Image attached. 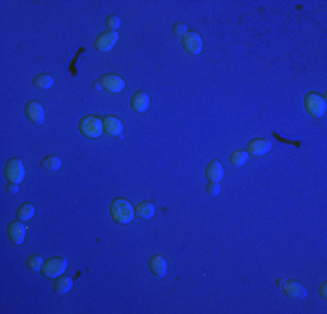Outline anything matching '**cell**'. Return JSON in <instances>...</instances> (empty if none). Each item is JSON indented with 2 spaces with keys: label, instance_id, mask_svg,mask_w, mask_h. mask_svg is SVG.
Returning a JSON list of instances; mask_svg holds the SVG:
<instances>
[{
  "label": "cell",
  "instance_id": "1",
  "mask_svg": "<svg viewBox=\"0 0 327 314\" xmlns=\"http://www.w3.org/2000/svg\"><path fill=\"white\" fill-rule=\"evenodd\" d=\"M112 215L117 222L124 223L125 225V223L133 222L136 211H134V208L131 206V203H129L127 199H124V197H117V199H113V203H112Z\"/></svg>",
  "mask_w": 327,
  "mask_h": 314
},
{
  "label": "cell",
  "instance_id": "2",
  "mask_svg": "<svg viewBox=\"0 0 327 314\" xmlns=\"http://www.w3.org/2000/svg\"><path fill=\"white\" fill-rule=\"evenodd\" d=\"M79 128L87 138H100L101 133L104 131L103 121L94 117V115H87V117H84L82 121H80Z\"/></svg>",
  "mask_w": 327,
  "mask_h": 314
},
{
  "label": "cell",
  "instance_id": "3",
  "mask_svg": "<svg viewBox=\"0 0 327 314\" xmlns=\"http://www.w3.org/2000/svg\"><path fill=\"white\" fill-rule=\"evenodd\" d=\"M305 107H307L308 113L313 117H322L326 113V100L317 92H308L305 98Z\"/></svg>",
  "mask_w": 327,
  "mask_h": 314
},
{
  "label": "cell",
  "instance_id": "4",
  "mask_svg": "<svg viewBox=\"0 0 327 314\" xmlns=\"http://www.w3.org/2000/svg\"><path fill=\"white\" fill-rule=\"evenodd\" d=\"M5 176L9 184H21L25 180V164L19 159H11L5 164Z\"/></svg>",
  "mask_w": 327,
  "mask_h": 314
},
{
  "label": "cell",
  "instance_id": "5",
  "mask_svg": "<svg viewBox=\"0 0 327 314\" xmlns=\"http://www.w3.org/2000/svg\"><path fill=\"white\" fill-rule=\"evenodd\" d=\"M67 267H68L67 260L56 257V259H49V260L44 262L42 272H44V276H47V277H58V276H61L63 272L67 271Z\"/></svg>",
  "mask_w": 327,
  "mask_h": 314
},
{
  "label": "cell",
  "instance_id": "6",
  "mask_svg": "<svg viewBox=\"0 0 327 314\" xmlns=\"http://www.w3.org/2000/svg\"><path fill=\"white\" fill-rule=\"evenodd\" d=\"M183 46H185V49L190 53V55H200V51H202V38H200V35L197 34V32H193V30H188L187 34H185V37H183Z\"/></svg>",
  "mask_w": 327,
  "mask_h": 314
},
{
  "label": "cell",
  "instance_id": "7",
  "mask_svg": "<svg viewBox=\"0 0 327 314\" xmlns=\"http://www.w3.org/2000/svg\"><path fill=\"white\" fill-rule=\"evenodd\" d=\"M7 234H9V238H11V241H13L14 244H21L23 241H25V238H26L25 223L21 222V220H19V222H11V223H9Z\"/></svg>",
  "mask_w": 327,
  "mask_h": 314
},
{
  "label": "cell",
  "instance_id": "8",
  "mask_svg": "<svg viewBox=\"0 0 327 314\" xmlns=\"http://www.w3.org/2000/svg\"><path fill=\"white\" fill-rule=\"evenodd\" d=\"M101 86L110 92H122L125 89V82L119 75H104L101 79Z\"/></svg>",
  "mask_w": 327,
  "mask_h": 314
},
{
  "label": "cell",
  "instance_id": "9",
  "mask_svg": "<svg viewBox=\"0 0 327 314\" xmlns=\"http://www.w3.org/2000/svg\"><path fill=\"white\" fill-rule=\"evenodd\" d=\"M117 40H119V34H117V32H106V34L98 37V40H96V49L106 53V51L113 49Z\"/></svg>",
  "mask_w": 327,
  "mask_h": 314
},
{
  "label": "cell",
  "instance_id": "10",
  "mask_svg": "<svg viewBox=\"0 0 327 314\" xmlns=\"http://www.w3.org/2000/svg\"><path fill=\"white\" fill-rule=\"evenodd\" d=\"M26 115L35 124H42V122L46 121V113H44V109H42V105L38 101H30L26 105Z\"/></svg>",
  "mask_w": 327,
  "mask_h": 314
},
{
  "label": "cell",
  "instance_id": "11",
  "mask_svg": "<svg viewBox=\"0 0 327 314\" xmlns=\"http://www.w3.org/2000/svg\"><path fill=\"white\" fill-rule=\"evenodd\" d=\"M103 128L110 136H120L122 131H124V126H122V121H119L113 115H106L103 119Z\"/></svg>",
  "mask_w": 327,
  "mask_h": 314
},
{
  "label": "cell",
  "instance_id": "12",
  "mask_svg": "<svg viewBox=\"0 0 327 314\" xmlns=\"http://www.w3.org/2000/svg\"><path fill=\"white\" fill-rule=\"evenodd\" d=\"M280 285H282V288H284V292L289 293L291 297H294V298L307 297V290L303 288L298 281H286V283H280Z\"/></svg>",
  "mask_w": 327,
  "mask_h": 314
},
{
  "label": "cell",
  "instance_id": "13",
  "mask_svg": "<svg viewBox=\"0 0 327 314\" xmlns=\"http://www.w3.org/2000/svg\"><path fill=\"white\" fill-rule=\"evenodd\" d=\"M150 269H152V272H154L155 276L164 277L167 274V262L164 260V257L155 255L154 259L150 260Z\"/></svg>",
  "mask_w": 327,
  "mask_h": 314
},
{
  "label": "cell",
  "instance_id": "14",
  "mask_svg": "<svg viewBox=\"0 0 327 314\" xmlns=\"http://www.w3.org/2000/svg\"><path fill=\"white\" fill-rule=\"evenodd\" d=\"M134 112H146L150 107V98L146 92H136L133 96V103H131Z\"/></svg>",
  "mask_w": 327,
  "mask_h": 314
},
{
  "label": "cell",
  "instance_id": "15",
  "mask_svg": "<svg viewBox=\"0 0 327 314\" xmlns=\"http://www.w3.org/2000/svg\"><path fill=\"white\" fill-rule=\"evenodd\" d=\"M247 150L253 155H265L270 150V142L268 140H253L249 143Z\"/></svg>",
  "mask_w": 327,
  "mask_h": 314
},
{
  "label": "cell",
  "instance_id": "16",
  "mask_svg": "<svg viewBox=\"0 0 327 314\" xmlns=\"http://www.w3.org/2000/svg\"><path fill=\"white\" fill-rule=\"evenodd\" d=\"M207 178L211 182H221L223 178V166H221L220 161H212L207 166Z\"/></svg>",
  "mask_w": 327,
  "mask_h": 314
},
{
  "label": "cell",
  "instance_id": "17",
  "mask_svg": "<svg viewBox=\"0 0 327 314\" xmlns=\"http://www.w3.org/2000/svg\"><path fill=\"white\" fill-rule=\"evenodd\" d=\"M136 215L141 218H152L155 215V206L152 203H141L136 208Z\"/></svg>",
  "mask_w": 327,
  "mask_h": 314
},
{
  "label": "cell",
  "instance_id": "18",
  "mask_svg": "<svg viewBox=\"0 0 327 314\" xmlns=\"http://www.w3.org/2000/svg\"><path fill=\"white\" fill-rule=\"evenodd\" d=\"M34 213H35V208L32 204H28V203H25V204H21L19 208H17V218H19L21 222L30 220V218L34 217Z\"/></svg>",
  "mask_w": 327,
  "mask_h": 314
},
{
  "label": "cell",
  "instance_id": "19",
  "mask_svg": "<svg viewBox=\"0 0 327 314\" xmlns=\"http://www.w3.org/2000/svg\"><path fill=\"white\" fill-rule=\"evenodd\" d=\"M71 286H73V279H71V277H59V279L54 283V290H56V293L70 292Z\"/></svg>",
  "mask_w": 327,
  "mask_h": 314
},
{
  "label": "cell",
  "instance_id": "20",
  "mask_svg": "<svg viewBox=\"0 0 327 314\" xmlns=\"http://www.w3.org/2000/svg\"><path fill=\"white\" fill-rule=\"evenodd\" d=\"M42 167H46L49 171H58L61 167V159L56 157V155H47L46 159L42 161Z\"/></svg>",
  "mask_w": 327,
  "mask_h": 314
},
{
  "label": "cell",
  "instance_id": "21",
  "mask_svg": "<svg viewBox=\"0 0 327 314\" xmlns=\"http://www.w3.org/2000/svg\"><path fill=\"white\" fill-rule=\"evenodd\" d=\"M245 161H247V152H244V150H237V152H233V154L230 155V164H232V166H235V167L244 166Z\"/></svg>",
  "mask_w": 327,
  "mask_h": 314
},
{
  "label": "cell",
  "instance_id": "22",
  "mask_svg": "<svg viewBox=\"0 0 327 314\" xmlns=\"http://www.w3.org/2000/svg\"><path fill=\"white\" fill-rule=\"evenodd\" d=\"M34 84L37 86V88H40V89H49V88H52L54 79L51 75H47V74H44V75L35 77Z\"/></svg>",
  "mask_w": 327,
  "mask_h": 314
},
{
  "label": "cell",
  "instance_id": "23",
  "mask_svg": "<svg viewBox=\"0 0 327 314\" xmlns=\"http://www.w3.org/2000/svg\"><path fill=\"white\" fill-rule=\"evenodd\" d=\"M26 264H28V269H32L34 272H38V271H42V267H44V260H42L38 255H32Z\"/></svg>",
  "mask_w": 327,
  "mask_h": 314
},
{
  "label": "cell",
  "instance_id": "24",
  "mask_svg": "<svg viewBox=\"0 0 327 314\" xmlns=\"http://www.w3.org/2000/svg\"><path fill=\"white\" fill-rule=\"evenodd\" d=\"M106 26L110 28V32H117L119 26H120V19H119L117 16H110L106 19Z\"/></svg>",
  "mask_w": 327,
  "mask_h": 314
},
{
  "label": "cell",
  "instance_id": "25",
  "mask_svg": "<svg viewBox=\"0 0 327 314\" xmlns=\"http://www.w3.org/2000/svg\"><path fill=\"white\" fill-rule=\"evenodd\" d=\"M220 192H221L220 182H211V184L207 185V194H209V196H218Z\"/></svg>",
  "mask_w": 327,
  "mask_h": 314
},
{
  "label": "cell",
  "instance_id": "26",
  "mask_svg": "<svg viewBox=\"0 0 327 314\" xmlns=\"http://www.w3.org/2000/svg\"><path fill=\"white\" fill-rule=\"evenodd\" d=\"M188 30H187V26L183 25V23H178V25H174V35H176V37H185V34H187Z\"/></svg>",
  "mask_w": 327,
  "mask_h": 314
},
{
  "label": "cell",
  "instance_id": "27",
  "mask_svg": "<svg viewBox=\"0 0 327 314\" xmlns=\"http://www.w3.org/2000/svg\"><path fill=\"white\" fill-rule=\"evenodd\" d=\"M84 51H86V49H80L79 53H77V56H75V59H73V65H71V67H70V72H71V74H73V75H77V68H75V65H77V61H79L80 55H82Z\"/></svg>",
  "mask_w": 327,
  "mask_h": 314
},
{
  "label": "cell",
  "instance_id": "28",
  "mask_svg": "<svg viewBox=\"0 0 327 314\" xmlns=\"http://www.w3.org/2000/svg\"><path fill=\"white\" fill-rule=\"evenodd\" d=\"M274 136H275V138H277V140H280V142H284V143H293V145H296V147L301 145V142H291V140L282 138V136H278V134H275V133H274Z\"/></svg>",
  "mask_w": 327,
  "mask_h": 314
},
{
  "label": "cell",
  "instance_id": "29",
  "mask_svg": "<svg viewBox=\"0 0 327 314\" xmlns=\"http://www.w3.org/2000/svg\"><path fill=\"white\" fill-rule=\"evenodd\" d=\"M7 192L9 194H16L17 192V184H13V185L9 184L7 185Z\"/></svg>",
  "mask_w": 327,
  "mask_h": 314
}]
</instances>
